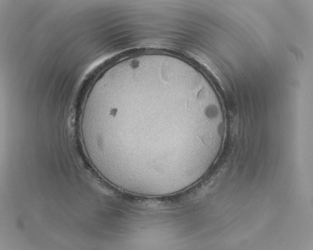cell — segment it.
I'll return each instance as SVG.
<instances>
[{
  "label": "cell",
  "instance_id": "6da1fadb",
  "mask_svg": "<svg viewBox=\"0 0 313 250\" xmlns=\"http://www.w3.org/2000/svg\"><path fill=\"white\" fill-rule=\"evenodd\" d=\"M175 83L127 76L105 85L83 129L106 171L124 181L159 182L191 169L212 121L201 109H181Z\"/></svg>",
  "mask_w": 313,
  "mask_h": 250
}]
</instances>
